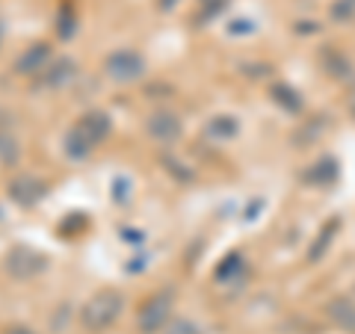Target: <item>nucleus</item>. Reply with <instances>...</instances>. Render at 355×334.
I'll return each instance as SVG.
<instances>
[{
    "label": "nucleus",
    "instance_id": "obj_11",
    "mask_svg": "<svg viewBox=\"0 0 355 334\" xmlns=\"http://www.w3.org/2000/svg\"><path fill=\"white\" fill-rule=\"evenodd\" d=\"M320 60H323V69H326L331 77H338V80H340V77H349V74H352L349 60L343 57V53H338L335 48H326V51H323V57H320Z\"/></svg>",
    "mask_w": 355,
    "mask_h": 334
},
{
    "label": "nucleus",
    "instance_id": "obj_10",
    "mask_svg": "<svg viewBox=\"0 0 355 334\" xmlns=\"http://www.w3.org/2000/svg\"><path fill=\"white\" fill-rule=\"evenodd\" d=\"M240 133V121L234 118V116H214L205 125V137H210L214 142H231Z\"/></svg>",
    "mask_w": 355,
    "mask_h": 334
},
{
    "label": "nucleus",
    "instance_id": "obj_3",
    "mask_svg": "<svg viewBox=\"0 0 355 334\" xmlns=\"http://www.w3.org/2000/svg\"><path fill=\"white\" fill-rule=\"evenodd\" d=\"M172 308H175V290L163 287V290L151 293L137 310V328L139 334H157L172 322Z\"/></svg>",
    "mask_w": 355,
    "mask_h": 334
},
{
    "label": "nucleus",
    "instance_id": "obj_5",
    "mask_svg": "<svg viewBox=\"0 0 355 334\" xmlns=\"http://www.w3.org/2000/svg\"><path fill=\"white\" fill-rule=\"evenodd\" d=\"M3 266H6L9 275L18 278V281H30V278H36V275H42L44 270H48V258H44L39 249L18 243V246H12L6 252Z\"/></svg>",
    "mask_w": 355,
    "mask_h": 334
},
{
    "label": "nucleus",
    "instance_id": "obj_7",
    "mask_svg": "<svg viewBox=\"0 0 355 334\" xmlns=\"http://www.w3.org/2000/svg\"><path fill=\"white\" fill-rule=\"evenodd\" d=\"M146 130H148L151 139L169 146V142H175L184 133V125H181V118H178L172 109H154V113L146 118Z\"/></svg>",
    "mask_w": 355,
    "mask_h": 334
},
{
    "label": "nucleus",
    "instance_id": "obj_17",
    "mask_svg": "<svg viewBox=\"0 0 355 334\" xmlns=\"http://www.w3.org/2000/svg\"><path fill=\"white\" fill-rule=\"evenodd\" d=\"M335 177H338L335 160H323V163L314 166V172L308 175V181H314V184H329V181H335Z\"/></svg>",
    "mask_w": 355,
    "mask_h": 334
},
{
    "label": "nucleus",
    "instance_id": "obj_15",
    "mask_svg": "<svg viewBox=\"0 0 355 334\" xmlns=\"http://www.w3.org/2000/svg\"><path fill=\"white\" fill-rule=\"evenodd\" d=\"M329 15L338 24H349V21H355V0H335L329 6Z\"/></svg>",
    "mask_w": 355,
    "mask_h": 334
},
{
    "label": "nucleus",
    "instance_id": "obj_2",
    "mask_svg": "<svg viewBox=\"0 0 355 334\" xmlns=\"http://www.w3.org/2000/svg\"><path fill=\"white\" fill-rule=\"evenodd\" d=\"M125 310V296L116 287H104V290L92 293L80 308V326L89 334H101L110 326H116V319Z\"/></svg>",
    "mask_w": 355,
    "mask_h": 334
},
{
    "label": "nucleus",
    "instance_id": "obj_23",
    "mask_svg": "<svg viewBox=\"0 0 355 334\" xmlns=\"http://www.w3.org/2000/svg\"><path fill=\"white\" fill-rule=\"evenodd\" d=\"M157 3H160V9H163V12H169V9L178 3V0H157Z\"/></svg>",
    "mask_w": 355,
    "mask_h": 334
},
{
    "label": "nucleus",
    "instance_id": "obj_14",
    "mask_svg": "<svg viewBox=\"0 0 355 334\" xmlns=\"http://www.w3.org/2000/svg\"><path fill=\"white\" fill-rule=\"evenodd\" d=\"M21 157V151H18V142L9 137L6 130H0V163L3 166H15Z\"/></svg>",
    "mask_w": 355,
    "mask_h": 334
},
{
    "label": "nucleus",
    "instance_id": "obj_19",
    "mask_svg": "<svg viewBox=\"0 0 355 334\" xmlns=\"http://www.w3.org/2000/svg\"><path fill=\"white\" fill-rule=\"evenodd\" d=\"M166 334H205V331L198 328L193 319H187V317H178V319H172L169 326H166Z\"/></svg>",
    "mask_w": 355,
    "mask_h": 334
},
{
    "label": "nucleus",
    "instance_id": "obj_9",
    "mask_svg": "<svg viewBox=\"0 0 355 334\" xmlns=\"http://www.w3.org/2000/svg\"><path fill=\"white\" fill-rule=\"evenodd\" d=\"M74 77H77V62L71 57H60L48 71H42V83L48 89H60L65 83H71Z\"/></svg>",
    "mask_w": 355,
    "mask_h": 334
},
{
    "label": "nucleus",
    "instance_id": "obj_1",
    "mask_svg": "<svg viewBox=\"0 0 355 334\" xmlns=\"http://www.w3.org/2000/svg\"><path fill=\"white\" fill-rule=\"evenodd\" d=\"M113 130V118H110L104 109H89L74 125L65 130L62 137V151L69 160H86L101 142L110 137Z\"/></svg>",
    "mask_w": 355,
    "mask_h": 334
},
{
    "label": "nucleus",
    "instance_id": "obj_12",
    "mask_svg": "<svg viewBox=\"0 0 355 334\" xmlns=\"http://www.w3.org/2000/svg\"><path fill=\"white\" fill-rule=\"evenodd\" d=\"M77 33V12H74V6L65 0V3L60 6V12H57V36L62 42H69L71 36Z\"/></svg>",
    "mask_w": 355,
    "mask_h": 334
},
{
    "label": "nucleus",
    "instance_id": "obj_22",
    "mask_svg": "<svg viewBox=\"0 0 355 334\" xmlns=\"http://www.w3.org/2000/svg\"><path fill=\"white\" fill-rule=\"evenodd\" d=\"M3 334H36L33 328H27V326H9Z\"/></svg>",
    "mask_w": 355,
    "mask_h": 334
},
{
    "label": "nucleus",
    "instance_id": "obj_6",
    "mask_svg": "<svg viewBox=\"0 0 355 334\" xmlns=\"http://www.w3.org/2000/svg\"><path fill=\"white\" fill-rule=\"evenodd\" d=\"M6 195L9 202L18 204V207H36L44 195H48V181H42L36 175H15L12 181L6 184Z\"/></svg>",
    "mask_w": 355,
    "mask_h": 334
},
{
    "label": "nucleus",
    "instance_id": "obj_20",
    "mask_svg": "<svg viewBox=\"0 0 355 334\" xmlns=\"http://www.w3.org/2000/svg\"><path fill=\"white\" fill-rule=\"evenodd\" d=\"M335 228H338V219H331V222H329V225H326V231H323V237H317V243H314V249H311V252H308V261H317V258H320V254H323V252H326V246H329V237H331V234H335Z\"/></svg>",
    "mask_w": 355,
    "mask_h": 334
},
{
    "label": "nucleus",
    "instance_id": "obj_16",
    "mask_svg": "<svg viewBox=\"0 0 355 334\" xmlns=\"http://www.w3.org/2000/svg\"><path fill=\"white\" fill-rule=\"evenodd\" d=\"M329 314L335 317L340 326L355 328V308H352L349 302H343V299H338V302H331V305H329Z\"/></svg>",
    "mask_w": 355,
    "mask_h": 334
},
{
    "label": "nucleus",
    "instance_id": "obj_18",
    "mask_svg": "<svg viewBox=\"0 0 355 334\" xmlns=\"http://www.w3.org/2000/svg\"><path fill=\"white\" fill-rule=\"evenodd\" d=\"M243 270H246V266H243V258L234 252V254H228V261H222V266L216 270V278H219V281H222V278L228 281L231 275H234V272H243Z\"/></svg>",
    "mask_w": 355,
    "mask_h": 334
},
{
    "label": "nucleus",
    "instance_id": "obj_21",
    "mask_svg": "<svg viewBox=\"0 0 355 334\" xmlns=\"http://www.w3.org/2000/svg\"><path fill=\"white\" fill-rule=\"evenodd\" d=\"M202 6H205V18H210V15L222 12V9L228 6V0H202Z\"/></svg>",
    "mask_w": 355,
    "mask_h": 334
},
{
    "label": "nucleus",
    "instance_id": "obj_8",
    "mask_svg": "<svg viewBox=\"0 0 355 334\" xmlns=\"http://www.w3.org/2000/svg\"><path fill=\"white\" fill-rule=\"evenodd\" d=\"M48 60H51V44H48V42L30 44V48L15 60V74H21V77L42 74L44 65H48Z\"/></svg>",
    "mask_w": 355,
    "mask_h": 334
},
{
    "label": "nucleus",
    "instance_id": "obj_13",
    "mask_svg": "<svg viewBox=\"0 0 355 334\" xmlns=\"http://www.w3.org/2000/svg\"><path fill=\"white\" fill-rule=\"evenodd\" d=\"M272 98H275V104H282L284 109H291V113H296V109H302V98H299V92H293L291 86H272Z\"/></svg>",
    "mask_w": 355,
    "mask_h": 334
},
{
    "label": "nucleus",
    "instance_id": "obj_4",
    "mask_svg": "<svg viewBox=\"0 0 355 334\" xmlns=\"http://www.w3.org/2000/svg\"><path fill=\"white\" fill-rule=\"evenodd\" d=\"M146 69L148 62L137 48H116L104 60V74L113 83H137L146 77Z\"/></svg>",
    "mask_w": 355,
    "mask_h": 334
},
{
    "label": "nucleus",
    "instance_id": "obj_24",
    "mask_svg": "<svg viewBox=\"0 0 355 334\" xmlns=\"http://www.w3.org/2000/svg\"><path fill=\"white\" fill-rule=\"evenodd\" d=\"M0 42H3V24H0Z\"/></svg>",
    "mask_w": 355,
    "mask_h": 334
}]
</instances>
